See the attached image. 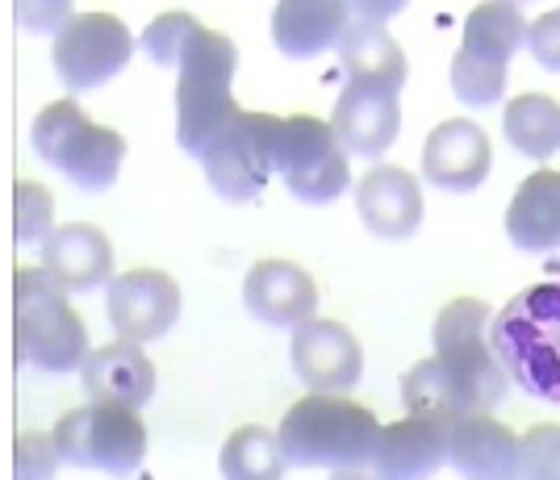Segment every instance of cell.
I'll return each mask as SVG.
<instances>
[{"label":"cell","mask_w":560,"mask_h":480,"mask_svg":"<svg viewBox=\"0 0 560 480\" xmlns=\"http://www.w3.org/2000/svg\"><path fill=\"white\" fill-rule=\"evenodd\" d=\"M218 468L226 480H280L284 477V452L272 431L264 426H238L226 443H222V456Z\"/></svg>","instance_id":"cell-26"},{"label":"cell","mask_w":560,"mask_h":480,"mask_svg":"<svg viewBox=\"0 0 560 480\" xmlns=\"http://www.w3.org/2000/svg\"><path fill=\"white\" fill-rule=\"evenodd\" d=\"M50 443L63 464L96 468L109 477H126L147 459V426L139 410L117 401H93V406L68 410L55 422Z\"/></svg>","instance_id":"cell-8"},{"label":"cell","mask_w":560,"mask_h":480,"mask_svg":"<svg viewBox=\"0 0 560 480\" xmlns=\"http://www.w3.org/2000/svg\"><path fill=\"white\" fill-rule=\"evenodd\" d=\"M447 464L465 480H518V435L490 413L447 418Z\"/></svg>","instance_id":"cell-16"},{"label":"cell","mask_w":560,"mask_h":480,"mask_svg":"<svg viewBox=\"0 0 560 480\" xmlns=\"http://www.w3.org/2000/svg\"><path fill=\"white\" fill-rule=\"evenodd\" d=\"M452 92H456V101H465L468 109H490L506 92V68L456 50V59H452Z\"/></svg>","instance_id":"cell-27"},{"label":"cell","mask_w":560,"mask_h":480,"mask_svg":"<svg viewBox=\"0 0 560 480\" xmlns=\"http://www.w3.org/2000/svg\"><path fill=\"white\" fill-rule=\"evenodd\" d=\"M330 130H335L339 147L348 155H355V160H381L397 142L401 105H397V96H389V92L348 84V89L339 92V101H335Z\"/></svg>","instance_id":"cell-18"},{"label":"cell","mask_w":560,"mask_h":480,"mask_svg":"<svg viewBox=\"0 0 560 480\" xmlns=\"http://www.w3.org/2000/svg\"><path fill=\"white\" fill-rule=\"evenodd\" d=\"M351 25L348 0H277L272 9V43L284 59L302 63L339 46Z\"/></svg>","instance_id":"cell-22"},{"label":"cell","mask_w":560,"mask_h":480,"mask_svg":"<svg viewBox=\"0 0 560 480\" xmlns=\"http://www.w3.org/2000/svg\"><path fill=\"white\" fill-rule=\"evenodd\" d=\"M339 68L348 75V84L389 92V96L406 89V75H410L406 50L385 30V22H364V17H351L339 38Z\"/></svg>","instance_id":"cell-21"},{"label":"cell","mask_w":560,"mask_h":480,"mask_svg":"<svg viewBox=\"0 0 560 480\" xmlns=\"http://www.w3.org/2000/svg\"><path fill=\"white\" fill-rule=\"evenodd\" d=\"M330 480H381V477H364V468H348V472H335Z\"/></svg>","instance_id":"cell-34"},{"label":"cell","mask_w":560,"mask_h":480,"mask_svg":"<svg viewBox=\"0 0 560 480\" xmlns=\"http://www.w3.org/2000/svg\"><path fill=\"white\" fill-rule=\"evenodd\" d=\"M490 347L527 397L560 406V280L506 301L490 321Z\"/></svg>","instance_id":"cell-3"},{"label":"cell","mask_w":560,"mask_h":480,"mask_svg":"<svg viewBox=\"0 0 560 480\" xmlns=\"http://www.w3.org/2000/svg\"><path fill=\"white\" fill-rule=\"evenodd\" d=\"M518 480H560V426L539 422L518 438Z\"/></svg>","instance_id":"cell-29"},{"label":"cell","mask_w":560,"mask_h":480,"mask_svg":"<svg viewBox=\"0 0 560 480\" xmlns=\"http://www.w3.org/2000/svg\"><path fill=\"white\" fill-rule=\"evenodd\" d=\"M293 372L310 393H348L364 372V347L343 321L305 318L293 326Z\"/></svg>","instance_id":"cell-12"},{"label":"cell","mask_w":560,"mask_h":480,"mask_svg":"<svg viewBox=\"0 0 560 480\" xmlns=\"http://www.w3.org/2000/svg\"><path fill=\"white\" fill-rule=\"evenodd\" d=\"M527 50L544 71H560V9L544 13L536 22H527Z\"/></svg>","instance_id":"cell-32"},{"label":"cell","mask_w":560,"mask_h":480,"mask_svg":"<svg viewBox=\"0 0 560 480\" xmlns=\"http://www.w3.org/2000/svg\"><path fill=\"white\" fill-rule=\"evenodd\" d=\"M80 381H84V393L93 401H117V406H130V410H142L151 397H155V364L147 360L142 343H130V339H117L109 347H96L84 355L80 364Z\"/></svg>","instance_id":"cell-19"},{"label":"cell","mask_w":560,"mask_h":480,"mask_svg":"<svg viewBox=\"0 0 560 480\" xmlns=\"http://www.w3.org/2000/svg\"><path fill=\"white\" fill-rule=\"evenodd\" d=\"M13 326H18V364L68 376L80 372L89 355V326L68 305V289L47 268H18Z\"/></svg>","instance_id":"cell-5"},{"label":"cell","mask_w":560,"mask_h":480,"mask_svg":"<svg viewBox=\"0 0 560 480\" xmlns=\"http://www.w3.org/2000/svg\"><path fill=\"white\" fill-rule=\"evenodd\" d=\"M502 134L527 160H552L560 151V105L544 92H523L506 101Z\"/></svg>","instance_id":"cell-25"},{"label":"cell","mask_w":560,"mask_h":480,"mask_svg":"<svg viewBox=\"0 0 560 480\" xmlns=\"http://www.w3.org/2000/svg\"><path fill=\"white\" fill-rule=\"evenodd\" d=\"M527 38V22L518 13L514 0H486L465 17V34H460V50L486 63H502L511 68L518 46Z\"/></svg>","instance_id":"cell-24"},{"label":"cell","mask_w":560,"mask_h":480,"mask_svg":"<svg viewBox=\"0 0 560 480\" xmlns=\"http://www.w3.org/2000/svg\"><path fill=\"white\" fill-rule=\"evenodd\" d=\"M490 321V305H481V301H447L431 326L435 355L401 376L406 413H440V418L490 413L506 397L511 376L498 364L490 339H486Z\"/></svg>","instance_id":"cell-1"},{"label":"cell","mask_w":560,"mask_h":480,"mask_svg":"<svg viewBox=\"0 0 560 480\" xmlns=\"http://www.w3.org/2000/svg\"><path fill=\"white\" fill-rule=\"evenodd\" d=\"M355 209L360 222L373 230L376 238H410L422 226V184L415 172L376 163L364 180L355 184Z\"/></svg>","instance_id":"cell-17"},{"label":"cell","mask_w":560,"mask_h":480,"mask_svg":"<svg viewBox=\"0 0 560 480\" xmlns=\"http://www.w3.org/2000/svg\"><path fill=\"white\" fill-rule=\"evenodd\" d=\"M447 464V418L406 413L401 422L381 426L373 447V477L381 480H431Z\"/></svg>","instance_id":"cell-14"},{"label":"cell","mask_w":560,"mask_h":480,"mask_svg":"<svg viewBox=\"0 0 560 480\" xmlns=\"http://www.w3.org/2000/svg\"><path fill=\"white\" fill-rule=\"evenodd\" d=\"M105 309L114 321L117 339L151 343L164 339L180 318V284L160 268H135L105 284Z\"/></svg>","instance_id":"cell-11"},{"label":"cell","mask_w":560,"mask_h":480,"mask_svg":"<svg viewBox=\"0 0 560 480\" xmlns=\"http://www.w3.org/2000/svg\"><path fill=\"white\" fill-rule=\"evenodd\" d=\"M59 452L47 435H34L25 431L18 435V447H13V480H55L59 472Z\"/></svg>","instance_id":"cell-30"},{"label":"cell","mask_w":560,"mask_h":480,"mask_svg":"<svg viewBox=\"0 0 560 480\" xmlns=\"http://www.w3.org/2000/svg\"><path fill=\"white\" fill-rule=\"evenodd\" d=\"M406 4L410 0H348L351 17H364V22H389Z\"/></svg>","instance_id":"cell-33"},{"label":"cell","mask_w":560,"mask_h":480,"mask_svg":"<svg viewBox=\"0 0 560 480\" xmlns=\"http://www.w3.org/2000/svg\"><path fill=\"white\" fill-rule=\"evenodd\" d=\"M272 172L284 176V188L305 206H330L351 188L348 151L330 130V121L314 114L277 117L272 130Z\"/></svg>","instance_id":"cell-7"},{"label":"cell","mask_w":560,"mask_h":480,"mask_svg":"<svg viewBox=\"0 0 560 480\" xmlns=\"http://www.w3.org/2000/svg\"><path fill=\"white\" fill-rule=\"evenodd\" d=\"M506 238L523 255H548L560 247V172L539 167L518 184L506 206Z\"/></svg>","instance_id":"cell-23"},{"label":"cell","mask_w":560,"mask_h":480,"mask_svg":"<svg viewBox=\"0 0 560 480\" xmlns=\"http://www.w3.org/2000/svg\"><path fill=\"white\" fill-rule=\"evenodd\" d=\"M142 55L160 68H176V147L185 155H201L234 114V68H238V46L201 25L192 13H160L155 22L142 30Z\"/></svg>","instance_id":"cell-2"},{"label":"cell","mask_w":560,"mask_h":480,"mask_svg":"<svg viewBox=\"0 0 560 480\" xmlns=\"http://www.w3.org/2000/svg\"><path fill=\"white\" fill-rule=\"evenodd\" d=\"M272 130L277 114H238L197 155L210 188L231 206H252L272 176Z\"/></svg>","instance_id":"cell-9"},{"label":"cell","mask_w":560,"mask_h":480,"mask_svg":"<svg viewBox=\"0 0 560 480\" xmlns=\"http://www.w3.org/2000/svg\"><path fill=\"white\" fill-rule=\"evenodd\" d=\"M43 268L68 293H96L114 280V247L101 230L84 222L55 226L43 238Z\"/></svg>","instance_id":"cell-20"},{"label":"cell","mask_w":560,"mask_h":480,"mask_svg":"<svg viewBox=\"0 0 560 480\" xmlns=\"http://www.w3.org/2000/svg\"><path fill=\"white\" fill-rule=\"evenodd\" d=\"M75 0H13V17L25 34H55L71 17Z\"/></svg>","instance_id":"cell-31"},{"label":"cell","mask_w":560,"mask_h":480,"mask_svg":"<svg viewBox=\"0 0 560 480\" xmlns=\"http://www.w3.org/2000/svg\"><path fill=\"white\" fill-rule=\"evenodd\" d=\"M243 305L264 326L293 330L305 318H314L318 284L305 268L289 264V259H259L256 268L243 276Z\"/></svg>","instance_id":"cell-15"},{"label":"cell","mask_w":560,"mask_h":480,"mask_svg":"<svg viewBox=\"0 0 560 480\" xmlns=\"http://www.w3.org/2000/svg\"><path fill=\"white\" fill-rule=\"evenodd\" d=\"M50 218H55V197L47 192V184L18 180V188H13V238H18V247L43 243L50 234Z\"/></svg>","instance_id":"cell-28"},{"label":"cell","mask_w":560,"mask_h":480,"mask_svg":"<svg viewBox=\"0 0 560 480\" xmlns=\"http://www.w3.org/2000/svg\"><path fill=\"white\" fill-rule=\"evenodd\" d=\"M514 4H536V0H514Z\"/></svg>","instance_id":"cell-35"},{"label":"cell","mask_w":560,"mask_h":480,"mask_svg":"<svg viewBox=\"0 0 560 480\" xmlns=\"http://www.w3.org/2000/svg\"><path fill=\"white\" fill-rule=\"evenodd\" d=\"M493 167V147L490 134L468 121V117H452L440 121L427 142H422V180L440 192H477L490 180Z\"/></svg>","instance_id":"cell-13"},{"label":"cell","mask_w":560,"mask_h":480,"mask_svg":"<svg viewBox=\"0 0 560 480\" xmlns=\"http://www.w3.org/2000/svg\"><path fill=\"white\" fill-rule=\"evenodd\" d=\"M376 435H381V422L373 410L335 393H305L280 418L277 443L284 452V464L348 472V468H369Z\"/></svg>","instance_id":"cell-4"},{"label":"cell","mask_w":560,"mask_h":480,"mask_svg":"<svg viewBox=\"0 0 560 480\" xmlns=\"http://www.w3.org/2000/svg\"><path fill=\"white\" fill-rule=\"evenodd\" d=\"M135 38L114 13H71L55 30L50 63L68 92H93L130 63Z\"/></svg>","instance_id":"cell-10"},{"label":"cell","mask_w":560,"mask_h":480,"mask_svg":"<svg viewBox=\"0 0 560 480\" xmlns=\"http://www.w3.org/2000/svg\"><path fill=\"white\" fill-rule=\"evenodd\" d=\"M30 147L43 163H50L68 184L80 192H109L121 176V160H126V138L96 126L75 101H55L30 126Z\"/></svg>","instance_id":"cell-6"}]
</instances>
